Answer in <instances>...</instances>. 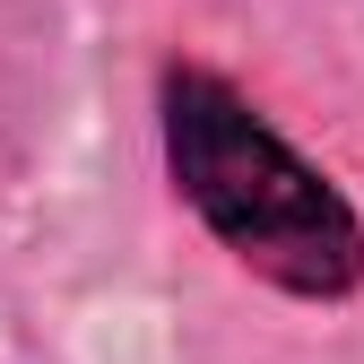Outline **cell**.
<instances>
[{"instance_id": "6da1fadb", "label": "cell", "mask_w": 364, "mask_h": 364, "mask_svg": "<svg viewBox=\"0 0 364 364\" xmlns=\"http://www.w3.org/2000/svg\"><path fill=\"white\" fill-rule=\"evenodd\" d=\"M156 139L182 208L235 252L260 287L295 304H347L364 287V217L225 70H156Z\"/></svg>"}]
</instances>
